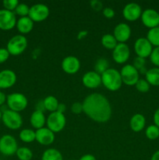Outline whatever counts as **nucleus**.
Masks as SVG:
<instances>
[{"mask_svg": "<svg viewBox=\"0 0 159 160\" xmlns=\"http://www.w3.org/2000/svg\"><path fill=\"white\" fill-rule=\"evenodd\" d=\"M62 69L68 74H75L80 69V62L76 56H66L62 62Z\"/></svg>", "mask_w": 159, "mask_h": 160, "instance_id": "nucleus-16", "label": "nucleus"}, {"mask_svg": "<svg viewBox=\"0 0 159 160\" xmlns=\"http://www.w3.org/2000/svg\"><path fill=\"white\" fill-rule=\"evenodd\" d=\"M49 13V9L46 5L37 3L30 7L28 17L34 22H41L48 18Z\"/></svg>", "mask_w": 159, "mask_h": 160, "instance_id": "nucleus-9", "label": "nucleus"}, {"mask_svg": "<svg viewBox=\"0 0 159 160\" xmlns=\"http://www.w3.org/2000/svg\"><path fill=\"white\" fill-rule=\"evenodd\" d=\"M146 38L152 46L159 47V27L149 29Z\"/></svg>", "mask_w": 159, "mask_h": 160, "instance_id": "nucleus-28", "label": "nucleus"}, {"mask_svg": "<svg viewBox=\"0 0 159 160\" xmlns=\"http://www.w3.org/2000/svg\"><path fill=\"white\" fill-rule=\"evenodd\" d=\"M17 75L11 70L0 71V88L7 89L12 87L17 82Z\"/></svg>", "mask_w": 159, "mask_h": 160, "instance_id": "nucleus-19", "label": "nucleus"}, {"mask_svg": "<svg viewBox=\"0 0 159 160\" xmlns=\"http://www.w3.org/2000/svg\"><path fill=\"white\" fill-rule=\"evenodd\" d=\"M90 4L92 9L96 11L101 10L103 7V5L101 3V2L98 1V0H92V1H90Z\"/></svg>", "mask_w": 159, "mask_h": 160, "instance_id": "nucleus-40", "label": "nucleus"}, {"mask_svg": "<svg viewBox=\"0 0 159 160\" xmlns=\"http://www.w3.org/2000/svg\"><path fill=\"white\" fill-rule=\"evenodd\" d=\"M41 160H63L62 155L55 148H48L43 152Z\"/></svg>", "mask_w": 159, "mask_h": 160, "instance_id": "nucleus-24", "label": "nucleus"}, {"mask_svg": "<svg viewBox=\"0 0 159 160\" xmlns=\"http://www.w3.org/2000/svg\"><path fill=\"white\" fill-rule=\"evenodd\" d=\"M2 110L0 109V120H2Z\"/></svg>", "mask_w": 159, "mask_h": 160, "instance_id": "nucleus-48", "label": "nucleus"}, {"mask_svg": "<svg viewBox=\"0 0 159 160\" xmlns=\"http://www.w3.org/2000/svg\"><path fill=\"white\" fill-rule=\"evenodd\" d=\"M120 75H121L123 84L128 86L135 85L140 79L139 71L132 64H126L123 66L120 70Z\"/></svg>", "mask_w": 159, "mask_h": 160, "instance_id": "nucleus-7", "label": "nucleus"}, {"mask_svg": "<svg viewBox=\"0 0 159 160\" xmlns=\"http://www.w3.org/2000/svg\"><path fill=\"white\" fill-rule=\"evenodd\" d=\"M17 17L14 12L0 9V29L3 31H9L12 29L17 25Z\"/></svg>", "mask_w": 159, "mask_h": 160, "instance_id": "nucleus-12", "label": "nucleus"}, {"mask_svg": "<svg viewBox=\"0 0 159 160\" xmlns=\"http://www.w3.org/2000/svg\"><path fill=\"white\" fill-rule=\"evenodd\" d=\"M129 56L130 50L126 43H118L112 50V59L118 64H123L127 62Z\"/></svg>", "mask_w": 159, "mask_h": 160, "instance_id": "nucleus-11", "label": "nucleus"}, {"mask_svg": "<svg viewBox=\"0 0 159 160\" xmlns=\"http://www.w3.org/2000/svg\"><path fill=\"white\" fill-rule=\"evenodd\" d=\"M6 97H7V96H6V95H5L3 92H0V106H3V104L6 102Z\"/></svg>", "mask_w": 159, "mask_h": 160, "instance_id": "nucleus-45", "label": "nucleus"}, {"mask_svg": "<svg viewBox=\"0 0 159 160\" xmlns=\"http://www.w3.org/2000/svg\"><path fill=\"white\" fill-rule=\"evenodd\" d=\"M110 67H109L108 60L104 59V58H100V59H98L94 64V71L100 75L104 73Z\"/></svg>", "mask_w": 159, "mask_h": 160, "instance_id": "nucleus-29", "label": "nucleus"}, {"mask_svg": "<svg viewBox=\"0 0 159 160\" xmlns=\"http://www.w3.org/2000/svg\"><path fill=\"white\" fill-rule=\"evenodd\" d=\"M146 125V119L144 116L140 113H136L131 117L129 120V126L134 132H140L143 130Z\"/></svg>", "mask_w": 159, "mask_h": 160, "instance_id": "nucleus-21", "label": "nucleus"}, {"mask_svg": "<svg viewBox=\"0 0 159 160\" xmlns=\"http://www.w3.org/2000/svg\"><path fill=\"white\" fill-rule=\"evenodd\" d=\"M82 82L87 88H97L101 84V77L95 71H88L83 76Z\"/></svg>", "mask_w": 159, "mask_h": 160, "instance_id": "nucleus-18", "label": "nucleus"}, {"mask_svg": "<svg viewBox=\"0 0 159 160\" xmlns=\"http://www.w3.org/2000/svg\"><path fill=\"white\" fill-rule=\"evenodd\" d=\"M66 124V118L63 113L53 112L48 115L46 118L47 128L52 131L54 134L62 131Z\"/></svg>", "mask_w": 159, "mask_h": 160, "instance_id": "nucleus-4", "label": "nucleus"}, {"mask_svg": "<svg viewBox=\"0 0 159 160\" xmlns=\"http://www.w3.org/2000/svg\"><path fill=\"white\" fill-rule=\"evenodd\" d=\"M82 105L84 113L94 121L105 123L112 117V106L102 94L92 93L87 95Z\"/></svg>", "mask_w": 159, "mask_h": 160, "instance_id": "nucleus-1", "label": "nucleus"}, {"mask_svg": "<svg viewBox=\"0 0 159 160\" xmlns=\"http://www.w3.org/2000/svg\"><path fill=\"white\" fill-rule=\"evenodd\" d=\"M145 80L150 85L159 86V68L154 67L147 70L145 74Z\"/></svg>", "mask_w": 159, "mask_h": 160, "instance_id": "nucleus-23", "label": "nucleus"}, {"mask_svg": "<svg viewBox=\"0 0 159 160\" xmlns=\"http://www.w3.org/2000/svg\"><path fill=\"white\" fill-rule=\"evenodd\" d=\"M153 51V46L147 38H139L134 43V52L139 57H150Z\"/></svg>", "mask_w": 159, "mask_h": 160, "instance_id": "nucleus-10", "label": "nucleus"}, {"mask_svg": "<svg viewBox=\"0 0 159 160\" xmlns=\"http://www.w3.org/2000/svg\"><path fill=\"white\" fill-rule=\"evenodd\" d=\"M44 106H45V110L49 111V112H53L57 110L59 102L57 98L53 95H49L47 96L45 99L43 100Z\"/></svg>", "mask_w": 159, "mask_h": 160, "instance_id": "nucleus-25", "label": "nucleus"}, {"mask_svg": "<svg viewBox=\"0 0 159 160\" xmlns=\"http://www.w3.org/2000/svg\"><path fill=\"white\" fill-rule=\"evenodd\" d=\"M135 87L138 92H141V93H146L150 90L151 85L145 79H139L137 84H135Z\"/></svg>", "mask_w": 159, "mask_h": 160, "instance_id": "nucleus-33", "label": "nucleus"}, {"mask_svg": "<svg viewBox=\"0 0 159 160\" xmlns=\"http://www.w3.org/2000/svg\"><path fill=\"white\" fill-rule=\"evenodd\" d=\"M153 120H154V125L157 126V128H159V108L154 112V117H153Z\"/></svg>", "mask_w": 159, "mask_h": 160, "instance_id": "nucleus-41", "label": "nucleus"}, {"mask_svg": "<svg viewBox=\"0 0 159 160\" xmlns=\"http://www.w3.org/2000/svg\"><path fill=\"white\" fill-rule=\"evenodd\" d=\"M17 158L20 160H31L33 158V152L27 147L18 148L17 152Z\"/></svg>", "mask_w": 159, "mask_h": 160, "instance_id": "nucleus-30", "label": "nucleus"}, {"mask_svg": "<svg viewBox=\"0 0 159 160\" xmlns=\"http://www.w3.org/2000/svg\"><path fill=\"white\" fill-rule=\"evenodd\" d=\"M101 84L111 92H116L123 85L120 72L115 68H109L101 75Z\"/></svg>", "mask_w": 159, "mask_h": 160, "instance_id": "nucleus-2", "label": "nucleus"}, {"mask_svg": "<svg viewBox=\"0 0 159 160\" xmlns=\"http://www.w3.org/2000/svg\"><path fill=\"white\" fill-rule=\"evenodd\" d=\"M2 4L5 9L13 12L19 5V2L18 0H4L2 2Z\"/></svg>", "mask_w": 159, "mask_h": 160, "instance_id": "nucleus-34", "label": "nucleus"}, {"mask_svg": "<svg viewBox=\"0 0 159 160\" xmlns=\"http://www.w3.org/2000/svg\"><path fill=\"white\" fill-rule=\"evenodd\" d=\"M79 160H97L94 156L91 154H85L80 157Z\"/></svg>", "mask_w": 159, "mask_h": 160, "instance_id": "nucleus-42", "label": "nucleus"}, {"mask_svg": "<svg viewBox=\"0 0 159 160\" xmlns=\"http://www.w3.org/2000/svg\"><path fill=\"white\" fill-rule=\"evenodd\" d=\"M70 160H76V159H70Z\"/></svg>", "mask_w": 159, "mask_h": 160, "instance_id": "nucleus-49", "label": "nucleus"}, {"mask_svg": "<svg viewBox=\"0 0 159 160\" xmlns=\"http://www.w3.org/2000/svg\"><path fill=\"white\" fill-rule=\"evenodd\" d=\"M18 149V144L15 138L5 134L0 138V152L4 156H12Z\"/></svg>", "mask_w": 159, "mask_h": 160, "instance_id": "nucleus-8", "label": "nucleus"}, {"mask_svg": "<svg viewBox=\"0 0 159 160\" xmlns=\"http://www.w3.org/2000/svg\"><path fill=\"white\" fill-rule=\"evenodd\" d=\"M35 140L41 145H50L55 142V134L48 128L36 130Z\"/></svg>", "mask_w": 159, "mask_h": 160, "instance_id": "nucleus-17", "label": "nucleus"}, {"mask_svg": "<svg viewBox=\"0 0 159 160\" xmlns=\"http://www.w3.org/2000/svg\"><path fill=\"white\" fill-rule=\"evenodd\" d=\"M113 36L118 43H125L131 36V28L126 23H120L114 28Z\"/></svg>", "mask_w": 159, "mask_h": 160, "instance_id": "nucleus-15", "label": "nucleus"}, {"mask_svg": "<svg viewBox=\"0 0 159 160\" xmlns=\"http://www.w3.org/2000/svg\"><path fill=\"white\" fill-rule=\"evenodd\" d=\"M9 56H10V54H9V52L6 48H0V64L6 62L9 59Z\"/></svg>", "mask_w": 159, "mask_h": 160, "instance_id": "nucleus-38", "label": "nucleus"}, {"mask_svg": "<svg viewBox=\"0 0 159 160\" xmlns=\"http://www.w3.org/2000/svg\"><path fill=\"white\" fill-rule=\"evenodd\" d=\"M16 27L20 34L24 35V34H29L32 31L34 28V21L29 17H20L17 20Z\"/></svg>", "mask_w": 159, "mask_h": 160, "instance_id": "nucleus-20", "label": "nucleus"}, {"mask_svg": "<svg viewBox=\"0 0 159 160\" xmlns=\"http://www.w3.org/2000/svg\"><path fill=\"white\" fill-rule=\"evenodd\" d=\"M30 11V6L25 3H19L16 9L14 10V13L16 15L20 16V17H28Z\"/></svg>", "mask_w": 159, "mask_h": 160, "instance_id": "nucleus-32", "label": "nucleus"}, {"mask_svg": "<svg viewBox=\"0 0 159 160\" xmlns=\"http://www.w3.org/2000/svg\"><path fill=\"white\" fill-rule=\"evenodd\" d=\"M30 122L33 128H35L36 130H38L45 128V125L46 124V117L44 112L35 110L31 114Z\"/></svg>", "mask_w": 159, "mask_h": 160, "instance_id": "nucleus-22", "label": "nucleus"}, {"mask_svg": "<svg viewBox=\"0 0 159 160\" xmlns=\"http://www.w3.org/2000/svg\"><path fill=\"white\" fill-rule=\"evenodd\" d=\"M101 42L102 46L109 50H113L118 44V42L115 38L113 34H106L103 35Z\"/></svg>", "mask_w": 159, "mask_h": 160, "instance_id": "nucleus-26", "label": "nucleus"}, {"mask_svg": "<svg viewBox=\"0 0 159 160\" xmlns=\"http://www.w3.org/2000/svg\"><path fill=\"white\" fill-rule=\"evenodd\" d=\"M65 110H66V106H65V105L64 104V103H59V106H58V108H57V112H60V113H63L65 112Z\"/></svg>", "mask_w": 159, "mask_h": 160, "instance_id": "nucleus-43", "label": "nucleus"}, {"mask_svg": "<svg viewBox=\"0 0 159 160\" xmlns=\"http://www.w3.org/2000/svg\"><path fill=\"white\" fill-rule=\"evenodd\" d=\"M70 109H71V112L73 114H76V115L80 114L81 112H84V110H83V105L80 102H74L73 104H72Z\"/></svg>", "mask_w": 159, "mask_h": 160, "instance_id": "nucleus-37", "label": "nucleus"}, {"mask_svg": "<svg viewBox=\"0 0 159 160\" xmlns=\"http://www.w3.org/2000/svg\"><path fill=\"white\" fill-rule=\"evenodd\" d=\"M2 120L5 126L11 130H17L23 125V118L20 112L10 110L9 109L2 112Z\"/></svg>", "mask_w": 159, "mask_h": 160, "instance_id": "nucleus-6", "label": "nucleus"}, {"mask_svg": "<svg viewBox=\"0 0 159 160\" xmlns=\"http://www.w3.org/2000/svg\"><path fill=\"white\" fill-rule=\"evenodd\" d=\"M36 110L41 111V112H44V111H45V106H44V103H43V100H41V101H40L37 102Z\"/></svg>", "mask_w": 159, "mask_h": 160, "instance_id": "nucleus-44", "label": "nucleus"}, {"mask_svg": "<svg viewBox=\"0 0 159 160\" xmlns=\"http://www.w3.org/2000/svg\"><path fill=\"white\" fill-rule=\"evenodd\" d=\"M151 160H159V149L152 155Z\"/></svg>", "mask_w": 159, "mask_h": 160, "instance_id": "nucleus-46", "label": "nucleus"}, {"mask_svg": "<svg viewBox=\"0 0 159 160\" xmlns=\"http://www.w3.org/2000/svg\"><path fill=\"white\" fill-rule=\"evenodd\" d=\"M27 47V39L24 35L17 34L9 39L6 49L12 56H19L26 50Z\"/></svg>", "mask_w": 159, "mask_h": 160, "instance_id": "nucleus-3", "label": "nucleus"}, {"mask_svg": "<svg viewBox=\"0 0 159 160\" xmlns=\"http://www.w3.org/2000/svg\"><path fill=\"white\" fill-rule=\"evenodd\" d=\"M103 15L107 19H112L115 17V11L110 7H106L103 9Z\"/></svg>", "mask_w": 159, "mask_h": 160, "instance_id": "nucleus-39", "label": "nucleus"}, {"mask_svg": "<svg viewBox=\"0 0 159 160\" xmlns=\"http://www.w3.org/2000/svg\"><path fill=\"white\" fill-rule=\"evenodd\" d=\"M141 21L149 29L159 27V12L153 9H147L141 14Z\"/></svg>", "mask_w": 159, "mask_h": 160, "instance_id": "nucleus-13", "label": "nucleus"}, {"mask_svg": "<svg viewBox=\"0 0 159 160\" xmlns=\"http://www.w3.org/2000/svg\"><path fill=\"white\" fill-rule=\"evenodd\" d=\"M19 137H20V140L22 142H25V143H31V142H33L34 141H35V131L32 129L26 128V129H23L20 131V134H19Z\"/></svg>", "mask_w": 159, "mask_h": 160, "instance_id": "nucleus-27", "label": "nucleus"}, {"mask_svg": "<svg viewBox=\"0 0 159 160\" xmlns=\"http://www.w3.org/2000/svg\"><path fill=\"white\" fill-rule=\"evenodd\" d=\"M149 58L152 64L159 68V47H155L153 48V51Z\"/></svg>", "mask_w": 159, "mask_h": 160, "instance_id": "nucleus-35", "label": "nucleus"}, {"mask_svg": "<svg viewBox=\"0 0 159 160\" xmlns=\"http://www.w3.org/2000/svg\"><path fill=\"white\" fill-rule=\"evenodd\" d=\"M6 102L9 109L15 112L24 110L28 105V101L24 95L19 92H14L6 97Z\"/></svg>", "mask_w": 159, "mask_h": 160, "instance_id": "nucleus-5", "label": "nucleus"}, {"mask_svg": "<svg viewBox=\"0 0 159 160\" xmlns=\"http://www.w3.org/2000/svg\"><path fill=\"white\" fill-rule=\"evenodd\" d=\"M143 12L141 6L136 2H130L126 4L123 9V17L127 21L133 22L140 18Z\"/></svg>", "mask_w": 159, "mask_h": 160, "instance_id": "nucleus-14", "label": "nucleus"}, {"mask_svg": "<svg viewBox=\"0 0 159 160\" xmlns=\"http://www.w3.org/2000/svg\"><path fill=\"white\" fill-rule=\"evenodd\" d=\"M86 35H87V31H80V32L79 33V34H78V38L79 39L83 38L85 37Z\"/></svg>", "mask_w": 159, "mask_h": 160, "instance_id": "nucleus-47", "label": "nucleus"}, {"mask_svg": "<svg viewBox=\"0 0 159 160\" xmlns=\"http://www.w3.org/2000/svg\"><path fill=\"white\" fill-rule=\"evenodd\" d=\"M145 63H146V59L137 56L136 58H134L132 65L139 71L141 69H143V67H145Z\"/></svg>", "mask_w": 159, "mask_h": 160, "instance_id": "nucleus-36", "label": "nucleus"}, {"mask_svg": "<svg viewBox=\"0 0 159 160\" xmlns=\"http://www.w3.org/2000/svg\"><path fill=\"white\" fill-rule=\"evenodd\" d=\"M145 135L149 140H156L159 138V128L154 124L150 125L145 130Z\"/></svg>", "mask_w": 159, "mask_h": 160, "instance_id": "nucleus-31", "label": "nucleus"}]
</instances>
